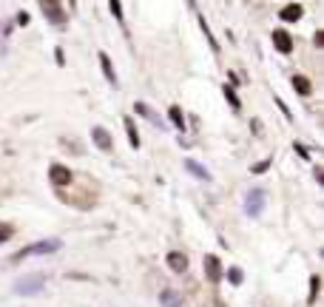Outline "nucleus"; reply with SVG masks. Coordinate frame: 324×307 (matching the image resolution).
I'll use <instances>...</instances> for the list:
<instances>
[{"mask_svg": "<svg viewBox=\"0 0 324 307\" xmlns=\"http://www.w3.org/2000/svg\"><path fill=\"white\" fill-rule=\"evenodd\" d=\"M122 123H125V131H128V142H131V148H139V134H137V125H134V120H131V117H125Z\"/></svg>", "mask_w": 324, "mask_h": 307, "instance_id": "2eb2a0df", "label": "nucleus"}, {"mask_svg": "<svg viewBox=\"0 0 324 307\" xmlns=\"http://www.w3.org/2000/svg\"><path fill=\"white\" fill-rule=\"evenodd\" d=\"M185 168L191 171V174H194L197 179H210V174H208V171H205V168H202L199 162H194V159H185Z\"/></svg>", "mask_w": 324, "mask_h": 307, "instance_id": "dca6fc26", "label": "nucleus"}, {"mask_svg": "<svg viewBox=\"0 0 324 307\" xmlns=\"http://www.w3.org/2000/svg\"><path fill=\"white\" fill-rule=\"evenodd\" d=\"M265 199H267V193L262 191V188L247 191V199H244V211H247V216H259L262 214V211H265Z\"/></svg>", "mask_w": 324, "mask_h": 307, "instance_id": "7ed1b4c3", "label": "nucleus"}, {"mask_svg": "<svg viewBox=\"0 0 324 307\" xmlns=\"http://www.w3.org/2000/svg\"><path fill=\"white\" fill-rule=\"evenodd\" d=\"M108 3H111V14H114L117 20H122V3L120 0H108Z\"/></svg>", "mask_w": 324, "mask_h": 307, "instance_id": "aec40b11", "label": "nucleus"}, {"mask_svg": "<svg viewBox=\"0 0 324 307\" xmlns=\"http://www.w3.org/2000/svg\"><path fill=\"white\" fill-rule=\"evenodd\" d=\"M48 176H51V185L63 188V185L71 182V171L66 168V165H51V168H48Z\"/></svg>", "mask_w": 324, "mask_h": 307, "instance_id": "423d86ee", "label": "nucleus"}, {"mask_svg": "<svg viewBox=\"0 0 324 307\" xmlns=\"http://www.w3.org/2000/svg\"><path fill=\"white\" fill-rule=\"evenodd\" d=\"M60 239H43V242H35V245H29V248L17 250L14 253V259H29V256H48V253H54V250H60Z\"/></svg>", "mask_w": 324, "mask_h": 307, "instance_id": "f257e3e1", "label": "nucleus"}, {"mask_svg": "<svg viewBox=\"0 0 324 307\" xmlns=\"http://www.w3.org/2000/svg\"><path fill=\"white\" fill-rule=\"evenodd\" d=\"M17 23H20V26H26V23H29V14H26V11H20V14H17Z\"/></svg>", "mask_w": 324, "mask_h": 307, "instance_id": "b1692460", "label": "nucleus"}, {"mask_svg": "<svg viewBox=\"0 0 324 307\" xmlns=\"http://www.w3.org/2000/svg\"><path fill=\"white\" fill-rule=\"evenodd\" d=\"M205 276H208L210 284H216L222 279V264L216 256H205Z\"/></svg>", "mask_w": 324, "mask_h": 307, "instance_id": "0eeeda50", "label": "nucleus"}, {"mask_svg": "<svg viewBox=\"0 0 324 307\" xmlns=\"http://www.w3.org/2000/svg\"><path fill=\"white\" fill-rule=\"evenodd\" d=\"M267 168H270V159H265V162H259V165H253V174H265Z\"/></svg>", "mask_w": 324, "mask_h": 307, "instance_id": "5701e85b", "label": "nucleus"}, {"mask_svg": "<svg viewBox=\"0 0 324 307\" xmlns=\"http://www.w3.org/2000/svg\"><path fill=\"white\" fill-rule=\"evenodd\" d=\"M316 299H319V276L310 279V302H316Z\"/></svg>", "mask_w": 324, "mask_h": 307, "instance_id": "412c9836", "label": "nucleus"}, {"mask_svg": "<svg viewBox=\"0 0 324 307\" xmlns=\"http://www.w3.org/2000/svg\"><path fill=\"white\" fill-rule=\"evenodd\" d=\"M293 148H296V154H299L301 159H307V157H310V151H307V148L301 145V142H296V145H293Z\"/></svg>", "mask_w": 324, "mask_h": 307, "instance_id": "4be33fe9", "label": "nucleus"}, {"mask_svg": "<svg viewBox=\"0 0 324 307\" xmlns=\"http://www.w3.org/2000/svg\"><path fill=\"white\" fill-rule=\"evenodd\" d=\"M279 17H282L284 23H296V20H301V17H304V9H301L299 3H287L284 9L279 11Z\"/></svg>", "mask_w": 324, "mask_h": 307, "instance_id": "6e6552de", "label": "nucleus"}, {"mask_svg": "<svg viewBox=\"0 0 324 307\" xmlns=\"http://www.w3.org/2000/svg\"><path fill=\"white\" fill-rule=\"evenodd\" d=\"M293 88H296V94H301V97H307L313 91V86H310V80L307 77H301V74H296L293 77Z\"/></svg>", "mask_w": 324, "mask_h": 307, "instance_id": "4468645a", "label": "nucleus"}, {"mask_svg": "<svg viewBox=\"0 0 324 307\" xmlns=\"http://www.w3.org/2000/svg\"><path fill=\"white\" fill-rule=\"evenodd\" d=\"M134 111H137L139 117H145V120H151L154 125H162V120H160V117H157L154 111H151V108L145 105V102H134Z\"/></svg>", "mask_w": 324, "mask_h": 307, "instance_id": "ddd939ff", "label": "nucleus"}, {"mask_svg": "<svg viewBox=\"0 0 324 307\" xmlns=\"http://www.w3.org/2000/svg\"><path fill=\"white\" fill-rule=\"evenodd\" d=\"M43 284H46V276H43V273H32V276H23V279L14 282V293L17 296H35V293L43 290Z\"/></svg>", "mask_w": 324, "mask_h": 307, "instance_id": "f03ea898", "label": "nucleus"}, {"mask_svg": "<svg viewBox=\"0 0 324 307\" xmlns=\"http://www.w3.org/2000/svg\"><path fill=\"white\" fill-rule=\"evenodd\" d=\"M160 302H162V307H182V296L176 293V290H162Z\"/></svg>", "mask_w": 324, "mask_h": 307, "instance_id": "f8f14e48", "label": "nucleus"}, {"mask_svg": "<svg viewBox=\"0 0 324 307\" xmlns=\"http://www.w3.org/2000/svg\"><path fill=\"white\" fill-rule=\"evenodd\" d=\"M100 66H103V74H105V80H108L111 86H117V74H114V66H111V57L105 54V51H100Z\"/></svg>", "mask_w": 324, "mask_h": 307, "instance_id": "9b49d317", "label": "nucleus"}, {"mask_svg": "<svg viewBox=\"0 0 324 307\" xmlns=\"http://www.w3.org/2000/svg\"><path fill=\"white\" fill-rule=\"evenodd\" d=\"M168 267L174 273H185L188 270V256L179 253V250H171V253H168Z\"/></svg>", "mask_w": 324, "mask_h": 307, "instance_id": "1a4fd4ad", "label": "nucleus"}, {"mask_svg": "<svg viewBox=\"0 0 324 307\" xmlns=\"http://www.w3.org/2000/svg\"><path fill=\"white\" fill-rule=\"evenodd\" d=\"M40 9H43V14L48 17V23L66 26V11H63V6H60L57 0H40Z\"/></svg>", "mask_w": 324, "mask_h": 307, "instance_id": "20e7f679", "label": "nucleus"}, {"mask_svg": "<svg viewBox=\"0 0 324 307\" xmlns=\"http://www.w3.org/2000/svg\"><path fill=\"white\" fill-rule=\"evenodd\" d=\"M273 45H276V51H282V54H290L293 51V40H290L287 32H273Z\"/></svg>", "mask_w": 324, "mask_h": 307, "instance_id": "9d476101", "label": "nucleus"}, {"mask_svg": "<svg viewBox=\"0 0 324 307\" xmlns=\"http://www.w3.org/2000/svg\"><path fill=\"white\" fill-rule=\"evenodd\" d=\"M313 43H316V45H324V34H322V32H316V37H313Z\"/></svg>", "mask_w": 324, "mask_h": 307, "instance_id": "393cba45", "label": "nucleus"}, {"mask_svg": "<svg viewBox=\"0 0 324 307\" xmlns=\"http://www.w3.org/2000/svg\"><path fill=\"white\" fill-rule=\"evenodd\" d=\"M168 114H171V120H174V125L179 128V131H182V128H185V120H182V111H179V108L174 105V108H171Z\"/></svg>", "mask_w": 324, "mask_h": 307, "instance_id": "a211bd4d", "label": "nucleus"}, {"mask_svg": "<svg viewBox=\"0 0 324 307\" xmlns=\"http://www.w3.org/2000/svg\"><path fill=\"white\" fill-rule=\"evenodd\" d=\"M222 91H225V97H228V102H231L233 111H242V102H239V97H236L233 86H222Z\"/></svg>", "mask_w": 324, "mask_h": 307, "instance_id": "f3484780", "label": "nucleus"}, {"mask_svg": "<svg viewBox=\"0 0 324 307\" xmlns=\"http://www.w3.org/2000/svg\"><path fill=\"white\" fill-rule=\"evenodd\" d=\"M91 139H94V145L100 148V151H105V154H111V151H114V142H111V134H108L105 128H100V125H97V128L91 131Z\"/></svg>", "mask_w": 324, "mask_h": 307, "instance_id": "39448f33", "label": "nucleus"}, {"mask_svg": "<svg viewBox=\"0 0 324 307\" xmlns=\"http://www.w3.org/2000/svg\"><path fill=\"white\" fill-rule=\"evenodd\" d=\"M228 279H231V284H242V270H239V267H231V270H228Z\"/></svg>", "mask_w": 324, "mask_h": 307, "instance_id": "6ab92c4d", "label": "nucleus"}]
</instances>
